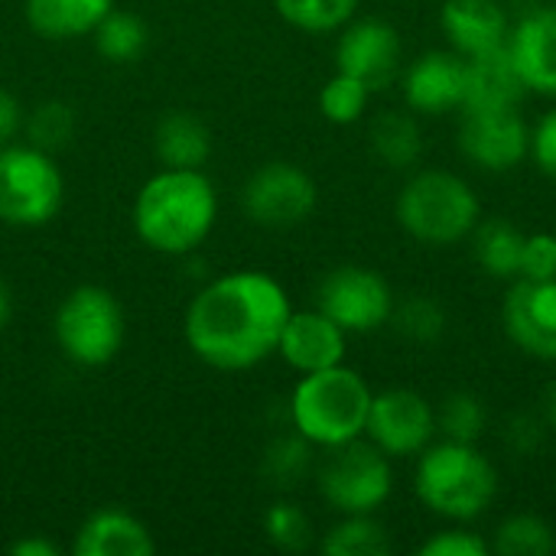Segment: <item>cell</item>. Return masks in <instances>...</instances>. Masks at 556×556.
<instances>
[{
  "mask_svg": "<svg viewBox=\"0 0 556 556\" xmlns=\"http://www.w3.org/2000/svg\"><path fill=\"white\" fill-rule=\"evenodd\" d=\"M293 306L287 290L261 270H235L195 293L186 313V342L218 371H248L277 355Z\"/></svg>",
  "mask_w": 556,
  "mask_h": 556,
  "instance_id": "6da1fadb",
  "label": "cell"
},
{
  "mask_svg": "<svg viewBox=\"0 0 556 556\" xmlns=\"http://www.w3.org/2000/svg\"><path fill=\"white\" fill-rule=\"evenodd\" d=\"M218 192L202 169L163 166L134 199V228L160 254H189L215 228Z\"/></svg>",
  "mask_w": 556,
  "mask_h": 556,
  "instance_id": "7a4b0ae2",
  "label": "cell"
},
{
  "mask_svg": "<svg viewBox=\"0 0 556 556\" xmlns=\"http://www.w3.org/2000/svg\"><path fill=\"white\" fill-rule=\"evenodd\" d=\"M414 492L427 511L466 525L492 508L498 495V469L479 443L440 440L417 456Z\"/></svg>",
  "mask_w": 556,
  "mask_h": 556,
  "instance_id": "3957f363",
  "label": "cell"
},
{
  "mask_svg": "<svg viewBox=\"0 0 556 556\" xmlns=\"http://www.w3.org/2000/svg\"><path fill=\"white\" fill-rule=\"evenodd\" d=\"M371 397L368 381L345 362L309 371L290 394V424L313 446L332 450L365 437Z\"/></svg>",
  "mask_w": 556,
  "mask_h": 556,
  "instance_id": "277c9868",
  "label": "cell"
},
{
  "mask_svg": "<svg viewBox=\"0 0 556 556\" xmlns=\"http://www.w3.org/2000/svg\"><path fill=\"white\" fill-rule=\"evenodd\" d=\"M394 215L401 228L430 248L466 241L482 222L476 189L450 169H417L397 192Z\"/></svg>",
  "mask_w": 556,
  "mask_h": 556,
  "instance_id": "5b68a950",
  "label": "cell"
},
{
  "mask_svg": "<svg viewBox=\"0 0 556 556\" xmlns=\"http://www.w3.org/2000/svg\"><path fill=\"white\" fill-rule=\"evenodd\" d=\"M55 342L62 349V355L81 368H101L108 365L127 336V323H124V309L114 300L111 290L85 283L75 287L55 313Z\"/></svg>",
  "mask_w": 556,
  "mask_h": 556,
  "instance_id": "8992f818",
  "label": "cell"
},
{
  "mask_svg": "<svg viewBox=\"0 0 556 556\" xmlns=\"http://www.w3.org/2000/svg\"><path fill=\"white\" fill-rule=\"evenodd\" d=\"M65 182L52 153L33 143L0 147V222L13 228L49 225L62 208Z\"/></svg>",
  "mask_w": 556,
  "mask_h": 556,
  "instance_id": "52a82bcc",
  "label": "cell"
},
{
  "mask_svg": "<svg viewBox=\"0 0 556 556\" xmlns=\"http://www.w3.org/2000/svg\"><path fill=\"white\" fill-rule=\"evenodd\" d=\"M391 456H384L365 437L332 446L319 466V495L339 515H375L391 498Z\"/></svg>",
  "mask_w": 556,
  "mask_h": 556,
  "instance_id": "ba28073f",
  "label": "cell"
},
{
  "mask_svg": "<svg viewBox=\"0 0 556 556\" xmlns=\"http://www.w3.org/2000/svg\"><path fill=\"white\" fill-rule=\"evenodd\" d=\"M241 202L251 222H257L261 228L283 231V228L303 225L316 212L319 189L303 166L274 160L251 173V179L244 182Z\"/></svg>",
  "mask_w": 556,
  "mask_h": 556,
  "instance_id": "9c48e42d",
  "label": "cell"
},
{
  "mask_svg": "<svg viewBox=\"0 0 556 556\" xmlns=\"http://www.w3.org/2000/svg\"><path fill=\"white\" fill-rule=\"evenodd\" d=\"M316 309H323L345 332L362 336L388 326L394 309V293L378 270L345 264L329 270L326 280L319 283Z\"/></svg>",
  "mask_w": 556,
  "mask_h": 556,
  "instance_id": "30bf717a",
  "label": "cell"
},
{
  "mask_svg": "<svg viewBox=\"0 0 556 556\" xmlns=\"http://www.w3.org/2000/svg\"><path fill=\"white\" fill-rule=\"evenodd\" d=\"M365 440L391 459L420 456L437 440V407L410 388H391L371 397Z\"/></svg>",
  "mask_w": 556,
  "mask_h": 556,
  "instance_id": "8fae6325",
  "label": "cell"
},
{
  "mask_svg": "<svg viewBox=\"0 0 556 556\" xmlns=\"http://www.w3.org/2000/svg\"><path fill=\"white\" fill-rule=\"evenodd\" d=\"M459 150L485 173H508L531 156V127L521 117V108L463 111Z\"/></svg>",
  "mask_w": 556,
  "mask_h": 556,
  "instance_id": "7c38bea8",
  "label": "cell"
},
{
  "mask_svg": "<svg viewBox=\"0 0 556 556\" xmlns=\"http://www.w3.org/2000/svg\"><path fill=\"white\" fill-rule=\"evenodd\" d=\"M404 62L401 33L388 20H349L336 42V72L355 75L371 91L388 88Z\"/></svg>",
  "mask_w": 556,
  "mask_h": 556,
  "instance_id": "4fadbf2b",
  "label": "cell"
},
{
  "mask_svg": "<svg viewBox=\"0 0 556 556\" xmlns=\"http://www.w3.org/2000/svg\"><path fill=\"white\" fill-rule=\"evenodd\" d=\"M502 323L525 355L556 362V277L515 280L502 306Z\"/></svg>",
  "mask_w": 556,
  "mask_h": 556,
  "instance_id": "5bb4252c",
  "label": "cell"
},
{
  "mask_svg": "<svg viewBox=\"0 0 556 556\" xmlns=\"http://www.w3.org/2000/svg\"><path fill=\"white\" fill-rule=\"evenodd\" d=\"M466 98V55L456 49H430L417 55L404 72V101L414 114H450L463 111Z\"/></svg>",
  "mask_w": 556,
  "mask_h": 556,
  "instance_id": "9a60e30c",
  "label": "cell"
},
{
  "mask_svg": "<svg viewBox=\"0 0 556 556\" xmlns=\"http://www.w3.org/2000/svg\"><path fill=\"white\" fill-rule=\"evenodd\" d=\"M345 345H349V332L332 323L323 309H293L280 342H277V355L300 375L309 371H323L332 365L345 362Z\"/></svg>",
  "mask_w": 556,
  "mask_h": 556,
  "instance_id": "2e32d148",
  "label": "cell"
},
{
  "mask_svg": "<svg viewBox=\"0 0 556 556\" xmlns=\"http://www.w3.org/2000/svg\"><path fill=\"white\" fill-rule=\"evenodd\" d=\"M508 49L528 91L556 94V0L525 13L511 26Z\"/></svg>",
  "mask_w": 556,
  "mask_h": 556,
  "instance_id": "e0dca14e",
  "label": "cell"
},
{
  "mask_svg": "<svg viewBox=\"0 0 556 556\" xmlns=\"http://www.w3.org/2000/svg\"><path fill=\"white\" fill-rule=\"evenodd\" d=\"M443 36L459 55H479L508 46L511 20L502 0H446L440 13Z\"/></svg>",
  "mask_w": 556,
  "mask_h": 556,
  "instance_id": "ac0fdd59",
  "label": "cell"
},
{
  "mask_svg": "<svg viewBox=\"0 0 556 556\" xmlns=\"http://www.w3.org/2000/svg\"><path fill=\"white\" fill-rule=\"evenodd\" d=\"M528 94V85L515 65V55L508 46L489 49L466 59V98L463 111H505L521 108V98Z\"/></svg>",
  "mask_w": 556,
  "mask_h": 556,
  "instance_id": "d6986e66",
  "label": "cell"
},
{
  "mask_svg": "<svg viewBox=\"0 0 556 556\" xmlns=\"http://www.w3.org/2000/svg\"><path fill=\"white\" fill-rule=\"evenodd\" d=\"M156 541L150 528L117 508L94 511L75 534L72 554L75 556H150Z\"/></svg>",
  "mask_w": 556,
  "mask_h": 556,
  "instance_id": "ffe728a7",
  "label": "cell"
},
{
  "mask_svg": "<svg viewBox=\"0 0 556 556\" xmlns=\"http://www.w3.org/2000/svg\"><path fill=\"white\" fill-rule=\"evenodd\" d=\"M26 23L42 39L91 36L94 26L114 10V0H26Z\"/></svg>",
  "mask_w": 556,
  "mask_h": 556,
  "instance_id": "44dd1931",
  "label": "cell"
},
{
  "mask_svg": "<svg viewBox=\"0 0 556 556\" xmlns=\"http://www.w3.org/2000/svg\"><path fill=\"white\" fill-rule=\"evenodd\" d=\"M153 150L169 169H202L212 153V130L192 111H169L156 124Z\"/></svg>",
  "mask_w": 556,
  "mask_h": 556,
  "instance_id": "7402d4cb",
  "label": "cell"
},
{
  "mask_svg": "<svg viewBox=\"0 0 556 556\" xmlns=\"http://www.w3.org/2000/svg\"><path fill=\"white\" fill-rule=\"evenodd\" d=\"M371 153L391 169H414L424 156V130L414 111H381L368 127Z\"/></svg>",
  "mask_w": 556,
  "mask_h": 556,
  "instance_id": "603a6c76",
  "label": "cell"
},
{
  "mask_svg": "<svg viewBox=\"0 0 556 556\" xmlns=\"http://www.w3.org/2000/svg\"><path fill=\"white\" fill-rule=\"evenodd\" d=\"M476 264L495 280H518L521 274V251L525 231L508 218H482L469 235Z\"/></svg>",
  "mask_w": 556,
  "mask_h": 556,
  "instance_id": "cb8c5ba5",
  "label": "cell"
},
{
  "mask_svg": "<svg viewBox=\"0 0 556 556\" xmlns=\"http://www.w3.org/2000/svg\"><path fill=\"white\" fill-rule=\"evenodd\" d=\"M91 39H94L98 55H104L108 62L127 65V62H137V59L147 52L150 29H147V23H143L137 13L111 10V13L94 26Z\"/></svg>",
  "mask_w": 556,
  "mask_h": 556,
  "instance_id": "d4e9b609",
  "label": "cell"
},
{
  "mask_svg": "<svg viewBox=\"0 0 556 556\" xmlns=\"http://www.w3.org/2000/svg\"><path fill=\"white\" fill-rule=\"evenodd\" d=\"M489 547L498 556H551L556 551V531L547 518L525 511L505 518L495 528Z\"/></svg>",
  "mask_w": 556,
  "mask_h": 556,
  "instance_id": "484cf974",
  "label": "cell"
},
{
  "mask_svg": "<svg viewBox=\"0 0 556 556\" xmlns=\"http://www.w3.org/2000/svg\"><path fill=\"white\" fill-rule=\"evenodd\" d=\"M323 554L384 556L391 554V538L375 515H342V521L323 538Z\"/></svg>",
  "mask_w": 556,
  "mask_h": 556,
  "instance_id": "4316f807",
  "label": "cell"
},
{
  "mask_svg": "<svg viewBox=\"0 0 556 556\" xmlns=\"http://www.w3.org/2000/svg\"><path fill=\"white\" fill-rule=\"evenodd\" d=\"M489 427V410L479 394L453 391L437 407V433L456 443H479Z\"/></svg>",
  "mask_w": 556,
  "mask_h": 556,
  "instance_id": "83f0119b",
  "label": "cell"
},
{
  "mask_svg": "<svg viewBox=\"0 0 556 556\" xmlns=\"http://www.w3.org/2000/svg\"><path fill=\"white\" fill-rule=\"evenodd\" d=\"M388 326H394L410 342L433 345L446 332V309L440 306V300H433L427 293H414L404 303H394Z\"/></svg>",
  "mask_w": 556,
  "mask_h": 556,
  "instance_id": "f1b7e54d",
  "label": "cell"
},
{
  "mask_svg": "<svg viewBox=\"0 0 556 556\" xmlns=\"http://www.w3.org/2000/svg\"><path fill=\"white\" fill-rule=\"evenodd\" d=\"M371 88L365 81H358L355 75H345V72H336L323 91H319V111L329 124H339V127H349V124H358L371 104Z\"/></svg>",
  "mask_w": 556,
  "mask_h": 556,
  "instance_id": "f546056e",
  "label": "cell"
},
{
  "mask_svg": "<svg viewBox=\"0 0 556 556\" xmlns=\"http://www.w3.org/2000/svg\"><path fill=\"white\" fill-rule=\"evenodd\" d=\"M274 7L303 33H332L355 16L358 0H274Z\"/></svg>",
  "mask_w": 556,
  "mask_h": 556,
  "instance_id": "4dcf8cb0",
  "label": "cell"
},
{
  "mask_svg": "<svg viewBox=\"0 0 556 556\" xmlns=\"http://www.w3.org/2000/svg\"><path fill=\"white\" fill-rule=\"evenodd\" d=\"M23 127H26V137H29L33 147H39L46 153H55L75 137L78 117L65 101H42L39 108L29 111Z\"/></svg>",
  "mask_w": 556,
  "mask_h": 556,
  "instance_id": "1f68e13d",
  "label": "cell"
},
{
  "mask_svg": "<svg viewBox=\"0 0 556 556\" xmlns=\"http://www.w3.org/2000/svg\"><path fill=\"white\" fill-rule=\"evenodd\" d=\"M309 463H313V443L293 433L270 443L264 456V472L274 485H296L309 472Z\"/></svg>",
  "mask_w": 556,
  "mask_h": 556,
  "instance_id": "d6a6232c",
  "label": "cell"
},
{
  "mask_svg": "<svg viewBox=\"0 0 556 556\" xmlns=\"http://www.w3.org/2000/svg\"><path fill=\"white\" fill-rule=\"evenodd\" d=\"M264 531H267V541L283 554H300L313 541V525H309L306 511L290 502H277L274 508H267Z\"/></svg>",
  "mask_w": 556,
  "mask_h": 556,
  "instance_id": "836d02e7",
  "label": "cell"
},
{
  "mask_svg": "<svg viewBox=\"0 0 556 556\" xmlns=\"http://www.w3.org/2000/svg\"><path fill=\"white\" fill-rule=\"evenodd\" d=\"M556 277V235L534 231L525 235L521 251V274L518 280H554Z\"/></svg>",
  "mask_w": 556,
  "mask_h": 556,
  "instance_id": "e575fe53",
  "label": "cell"
},
{
  "mask_svg": "<svg viewBox=\"0 0 556 556\" xmlns=\"http://www.w3.org/2000/svg\"><path fill=\"white\" fill-rule=\"evenodd\" d=\"M492 547L469 528H446L420 544V556H489Z\"/></svg>",
  "mask_w": 556,
  "mask_h": 556,
  "instance_id": "d590c367",
  "label": "cell"
},
{
  "mask_svg": "<svg viewBox=\"0 0 556 556\" xmlns=\"http://www.w3.org/2000/svg\"><path fill=\"white\" fill-rule=\"evenodd\" d=\"M547 420H544V414H515L508 424H505V433H502V440H505V446L515 453V456H534L541 446H544V440H547Z\"/></svg>",
  "mask_w": 556,
  "mask_h": 556,
  "instance_id": "8d00e7d4",
  "label": "cell"
},
{
  "mask_svg": "<svg viewBox=\"0 0 556 556\" xmlns=\"http://www.w3.org/2000/svg\"><path fill=\"white\" fill-rule=\"evenodd\" d=\"M531 156L541 166V173L556 179V108L547 111L531 130Z\"/></svg>",
  "mask_w": 556,
  "mask_h": 556,
  "instance_id": "74e56055",
  "label": "cell"
},
{
  "mask_svg": "<svg viewBox=\"0 0 556 556\" xmlns=\"http://www.w3.org/2000/svg\"><path fill=\"white\" fill-rule=\"evenodd\" d=\"M23 108H20V101L7 91V88H0V147H7V143H13L16 140V134L23 130Z\"/></svg>",
  "mask_w": 556,
  "mask_h": 556,
  "instance_id": "f35d334b",
  "label": "cell"
},
{
  "mask_svg": "<svg viewBox=\"0 0 556 556\" xmlns=\"http://www.w3.org/2000/svg\"><path fill=\"white\" fill-rule=\"evenodd\" d=\"M13 556H59V547L46 538H23L10 547Z\"/></svg>",
  "mask_w": 556,
  "mask_h": 556,
  "instance_id": "ab89813d",
  "label": "cell"
},
{
  "mask_svg": "<svg viewBox=\"0 0 556 556\" xmlns=\"http://www.w3.org/2000/svg\"><path fill=\"white\" fill-rule=\"evenodd\" d=\"M541 414H544V420H547V427L556 430V381L547 384V391H544V404H541Z\"/></svg>",
  "mask_w": 556,
  "mask_h": 556,
  "instance_id": "60d3db41",
  "label": "cell"
},
{
  "mask_svg": "<svg viewBox=\"0 0 556 556\" xmlns=\"http://www.w3.org/2000/svg\"><path fill=\"white\" fill-rule=\"evenodd\" d=\"M10 323V290H7V283L0 280V329Z\"/></svg>",
  "mask_w": 556,
  "mask_h": 556,
  "instance_id": "b9f144b4",
  "label": "cell"
}]
</instances>
